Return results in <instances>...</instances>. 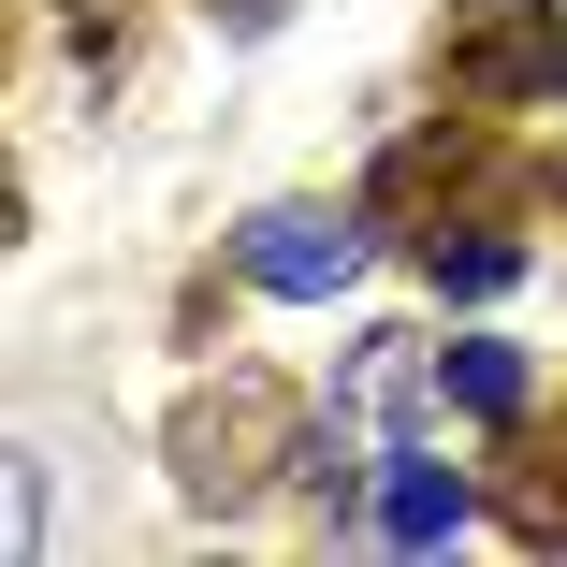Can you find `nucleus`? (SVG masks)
<instances>
[{"label":"nucleus","instance_id":"6","mask_svg":"<svg viewBox=\"0 0 567 567\" xmlns=\"http://www.w3.org/2000/svg\"><path fill=\"white\" fill-rule=\"evenodd\" d=\"M379 538L393 553H451L466 538V481L451 466H379Z\"/></svg>","mask_w":567,"mask_h":567},{"label":"nucleus","instance_id":"3","mask_svg":"<svg viewBox=\"0 0 567 567\" xmlns=\"http://www.w3.org/2000/svg\"><path fill=\"white\" fill-rule=\"evenodd\" d=\"M379 218H408V248H436V234H495V218H524V175H509V146H495V117H466V132H422V146H393V161H379Z\"/></svg>","mask_w":567,"mask_h":567},{"label":"nucleus","instance_id":"10","mask_svg":"<svg viewBox=\"0 0 567 567\" xmlns=\"http://www.w3.org/2000/svg\"><path fill=\"white\" fill-rule=\"evenodd\" d=\"M218 16H234V30H277V0H218Z\"/></svg>","mask_w":567,"mask_h":567},{"label":"nucleus","instance_id":"1","mask_svg":"<svg viewBox=\"0 0 567 567\" xmlns=\"http://www.w3.org/2000/svg\"><path fill=\"white\" fill-rule=\"evenodd\" d=\"M161 466H175L189 509H248V495H277V466H306V393L262 379V364L204 379V393L175 408V436H161Z\"/></svg>","mask_w":567,"mask_h":567},{"label":"nucleus","instance_id":"8","mask_svg":"<svg viewBox=\"0 0 567 567\" xmlns=\"http://www.w3.org/2000/svg\"><path fill=\"white\" fill-rule=\"evenodd\" d=\"M436 393L466 422H524V350H495V334H466V350H436Z\"/></svg>","mask_w":567,"mask_h":567},{"label":"nucleus","instance_id":"9","mask_svg":"<svg viewBox=\"0 0 567 567\" xmlns=\"http://www.w3.org/2000/svg\"><path fill=\"white\" fill-rule=\"evenodd\" d=\"M422 277H436V291H509V277H524V218H495V234H436Z\"/></svg>","mask_w":567,"mask_h":567},{"label":"nucleus","instance_id":"4","mask_svg":"<svg viewBox=\"0 0 567 567\" xmlns=\"http://www.w3.org/2000/svg\"><path fill=\"white\" fill-rule=\"evenodd\" d=\"M234 262H248V291H277V306H334L364 277V218L350 204H262L248 234H234Z\"/></svg>","mask_w":567,"mask_h":567},{"label":"nucleus","instance_id":"5","mask_svg":"<svg viewBox=\"0 0 567 567\" xmlns=\"http://www.w3.org/2000/svg\"><path fill=\"white\" fill-rule=\"evenodd\" d=\"M495 524L524 538V553H567V408L538 422H495Z\"/></svg>","mask_w":567,"mask_h":567},{"label":"nucleus","instance_id":"2","mask_svg":"<svg viewBox=\"0 0 567 567\" xmlns=\"http://www.w3.org/2000/svg\"><path fill=\"white\" fill-rule=\"evenodd\" d=\"M436 87H451V117L567 102V0H451L436 16Z\"/></svg>","mask_w":567,"mask_h":567},{"label":"nucleus","instance_id":"7","mask_svg":"<svg viewBox=\"0 0 567 567\" xmlns=\"http://www.w3.org/2000/svg\"><path fill=\"white\" fill-rule=\"evenodd\" d=\"M436 393V350L422 334H364V364H350V422H408Z\"/></svg>","mask_w":567,"mask_h":567}]
</instances>
